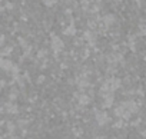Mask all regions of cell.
Returning a JSON list of instances; mask_svg holds the SVG:
<instances>
[{
  "instance_id": "cell-1",
  "label": "cell",
  "mask_w": 146,
  "mask_h": 139,
  "mask_svg": "<svg viewBox=\"0 0 146 139\" xmlns=\"http://www.w3.org/2000/svg\"><path fill=\"white\" fill-rule=\"evenodd\" d=\"M96 119H98V122H99L100 125H105V123L109 120V116H108L106 112H99V113L96 115Z\"/></svg>"
},
{
  "instance_id": "cell-2",
  "label": "cell",
  "mask_w": 146,
  "mask_h": 139,
  "mask_svg": "<svg viewBox=\"0 0 146 139\" xmlns=\"http://www.w3.org/2000/svg\"><path fill=\"white\" fill-rule=\"evenodd\" d=\"M52 47H53L54 50H62V49H63V42H62L59 37H53V40H52Z\"/></svg>"
},
{
  "instance_id": "cell-3",
  "label": "cell",
  "mask_w": 146,
  "mask_h": 139,
  "mask_svg": "<svg viewBox=\"0 0 146 139\" xmlns=\"http://www.w3.org/2000/svg\"><path fill=\"white\" fill-rule=\"evenodd\" d=\"M112 103H113V96H112V95L106 96V98H105V106H110Z\"/></svg>"
},
{
  "instance_id": "cell-4",
  "label": "cell",
  "mask_w": 146,
  "mask_h": 139,
  "mask_svg": "<svg viewBox=\"0 0 146 139\" xmlns=\"http://www.w3.org/2000/svg\"><path fill=\"white\" fill-rule=\"evenodd\" d=\"M105 22H106V25H110V23H113V22H115V17L109 15V16H106V17H105Z\"/></svg>"
},
{
  "instance_id": "cell-5",
  "label": "cell",
  "mask_w": 146,
  "mask_h": 139,
  "mask_svg": "<svg viewBox=\"0 0 146 139\" xmlns=\"http://www.w3.org/2000/svg\"><path fill=\"white\" fill-rule=\"evenodd\" d=\"M64 33L70 36V35H73V33H75V29H73V27H69V29H66V30H64Z\"/></svg>"
},
{
  "instance_id": "cell-6",
  "label": "cell",
  "mask_w": 146,
  "mask_h": 139,
  "mask_svg": "<svg viewBox=\"0 0 146 139\" xmlns=\"http://www.w3.org/2000/svg\"><path fill=\"white\" fill-rule=\"evenodd\" d=\"M54 2H56V0H44V3H46L47 6H52V5H54Z\"/></svg>"
},
{
  "instance_id": "cell-7",
  "label": "cell",
  "mask_w": 146,
  "mask_h": 139,
  "mask_svg": "<svg viewBox=\"0 0 146 139\" xmlns=\"http://www.w3.org/2000/svg\"><path fill=\"white\" fill-rule=\"evenodd\" d=\"M143 135H145V138H146V132H143Z\"/></svg>"
}]
</instances>
